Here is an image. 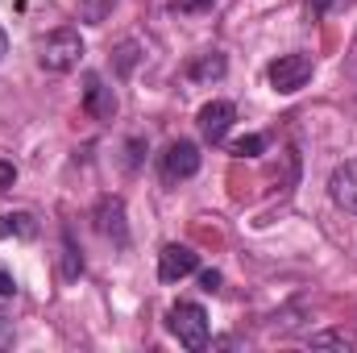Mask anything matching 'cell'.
<instances>
[{
	"mask_svg": "<svg viewBox=\"0 0 357 353\" xmlns=\"http://www.w3.org/2000/svg\"><path fill=\"white\" fill-rule=\"evenodd\" d=\"M216 287H220V274H216V270H208V274H204V291H216Z\"/></svg>",
	"mask_w": 357,
	"mask_h": 353,
	"instance_id": "obj_20",
	"label": "cell"
},
{
	"mask_svg": "<svg viewBox=\"0 0 357 353\" xmlns=\"http://www.w3.org/2000/svg\"><path fill=\"white\" fill-rule=\"evenodd\" d=\"M13 179H17V167H13V163H0V191L13 187Z\"/></svg>",
	"mask_w": 357,
	"mask_h": 353,
	"instance_id": "obj_19",
	"label": "cell"
},
{
	"mask_svg": "<svg viewBox=\"0 0 357 353\" xmlns=\"http://www.w3.org/2000/svg\"><path fill=\"white\" fill-rule=\"evenodd\" d=\"M8 54V38H4V29H0V59Z\"/></svg>",
	"mask_w": 357,
	"mask_h": 353,
	"instance_id": "obj_21",
	"label": "cell"
},
{
	"mask_svg": "<svg viewBox=\"0 0 357 353\" xmlns=\"http://www.w3.org/2000/svg\"><path fill=\"white\" fill-rule=\"evenodd\" d=\"M63 254H67V270H63V274H67V278H79V274H84V258L75 254V241H71V233L63 237Z\"/></svg>",
	"mask_w": 357,
	"mask_h": 353,
	"instance_id": "obj_15",
	"label": "cell"
},
{
	"mask_svg": "<svg viewBox=\"0 0 357 353\" xmlns=\"http://www.w3.org/2000/svg\"><path fill=\"white\" fill-rule=\"evenodd\" d=\"M13 295H17V278L0 266V299H13Z\"/></svg>",
	"mask_w": 357,
	"mask_h": 353,
	"instance_id": "obj_18",
	"label": "cell"
},
{
	"mask_svg": "<svg viewBox=\"0 0 357 353\" xmlns=\"http://www.w3.org/2000/svg\"><path fill=\"white\" fill-rule=\"evenodd\" d=\"M84 59V38L79 29H54L38 42V67L50 75H67L71 67H79Z\"/></svg>",
	"mask_w": 357,
	"mask_h": 353,
	"instance_id": "obj_1",
	"label": "cell"
},
{
	"mask_svg": "<svg viewBox=\"0 0 357 353\" xmlns=\"http://www.w3.org/2000/svg\"><path fill=\"white\" fill-rule=\"evenodd\" d=\"M307 345H312V350H357V337H354V333L333 329V333H312V337H307Z\"/></svg>",
	"mask_w": 357,
	"mask_h": 353,
	"instance_id": "obj_12",
	"label": "cell"
},
{
	"mask_svg": "<svg viewBox=\"0 0 357 353\" xmlns=\"http://www.w3.org/2000/svg\"><path fill=\"white\" fill-rule=\"evenodd\" d=\"M337 4H349V0H307V17H328Z\"/></svg>",
	"mask_w": 357,
	"mask_h": 353,
	"instance_id": "obj_17",
	"label": "cell"
},
{
	"mask_svg": "<svg viewBox=\"0 0 357 353\" xmlns=\"http://www.w3.org/2000/svg\"><path fill=\"white\" fill-rule=\"evenodd\" d=\"M199 133H204V142H212V146H220L225 137H229V129H233V121H237V108H233V100H212V104H204L199 108Z\"/></svg>",
	"mask_w": 357,
	"mask_h": 353,
	"instance_id": "obj_5",
	"label": "cell"
},
{
	"mask_svg": "<svg viewBox=\"0 0 357 353\" xmlns=\"http://www.w3.org/2000/svg\"><path fill=\"white\" fill-rule=\"evenodd\" d=\"M312 59L307 54H278L274 63L266 67V80L274 91H282V96H291V91H299L307 80H312Z\"/></svg>",
	"mask_w": 357,
	"mask_h": 353,
	"instance_id": "obj_3",
	"label": "cell"
},
{
	"mask_svg": "<svg viewBox=\"0 0 357 353\" xmlns=\"http://www.w3.org/2000/svg\"><path fill=\"white\" fill-rule=\"evenodd\" d=\"M158 171H162V183H183L199 171V146L195 142H171L158 158Z\"/></svg>",
	"mask_w": 357,
	"mask_h": 353,
	"instance_id": "obj_4",
	"label": "cell"
},
{
	"mask_svg": "<svg viewBox=\"0 0 357 353\" xmlns=\"http://www.w3.org/2000/svg\"><path fill=\"white\" fill-rule=\"evenodd\" d=\"M216 0H171V8L175 13H208Z\"/></svg>",
	"mask_w": 357,
	"mask_h": 353,
	"instance_id": "obj_16",
	"label": "cell"
},
{
	"mask_svg": "<svg viewBox=\"0 0 357 353\" xmlns=\"http://www.w3.org/2000/svg\"><path fill=\"white\" fill-rule=\"evenodd\" d=\"M84 108H88L91 121H112L116 117V91L108 88L96 71L84 75Z\"/></svg>",
	"mask_w": 357,
	"mask_h": 353,
	"instance_id": "obj_7",
	"label": "cell"
},
{
	"mask_svg": "<svg viewBox=\"0 0 357 353\" xmlns=\"http://www.w3.org/2000/svg\"><path fill=\"white\" fill-rule=\"evenodd\" d=\"M112 8H116V0H79V17H84L88 25H100Z\"/></svg>",
	"mask_w": 357,
	"mask_h": 353,
	"instance_id": "obj_14",
	"label": "cell"
},
{
	"mask_svg": "<svg viewBox=\"0 0 357 353\" xmlns=\"http://www.w3.org/2000/svg\"><path fill=\"white\" fill-rule=\"evenodd\" d=\"M225 71H229V59H225L220 50H204V54H195V59L187 63V75H191L195 84H212V80H225Z\"/></svg>",
	"mask_w": 357,
	"mask_h": 353,
	"instance_id": "obj_10",
	"label": "cell"
},
{
	"mask_svg": "<svg viewBox=\"0 0 357 353\" xmlns=\"http://www.w3.org/2000/svg\"><path fill=\"white\" fill-rule=\"evenodd\" d=\"M262 150H266V137H262V133H250V137H237V142L229 146V154H233V158H258Z\"/></svg>",
	"mask_w": 357,
	"mask_h": 353,
	"instance_id": "obj_13",
	"label": "cell"
},
{
	"mask_svg": "<svg viewBox=\"0 0 357 353\" xmlns=\"http://www.w3.org/2000/svg\"><path fill=\"white\" fill-rule=\"evenodd\" d=\"M96 229L104 237H112L116 246H129V229H125V204L116 195H104L96 204Z\"/></svg>",
	"mask_w": 357,
	"mask_h": 353,
	"instance_id": "obj_8",
	"label": "cell"
},
{
	"mask_svg": "<svg viewBox=\"0 0 357 353\" xmlns=\"http://www.w3.org/2000/svg\"><path fill=\"white\" fill-rule=\"evenodd\" d=\"M328 195H333L337 208H345V212L357 216V158L341 163V167L333 171V179H328Z\"/></svg>",
	"mask_w": 357,
	"mask_h": 353,
	"instance_id": "obj_9",
	"label": "cell"
},
{
	"mask_svg": "<svg viewBox=\"0 0 357 353\" xmlns=\"http://www.w3.org/2000/svg\"><path fill=\"white\" fill-rule=\"evenodd\" d=\"M199 270V254L191 250V246H162V254H158V278L162 283H178V278H187V274H195Z\"/></svg>",
	"mask_w": 357,
	"mask_h": 353,
	"instance_id": "obj_6",
	"label": "cell"
},
{
	"mask_svg": "<svg viewBox=\"0 0 357 353\" xmlns=\"http://www.w3.org/2000/svg\"><path fill=\"white\" fill-rule=\"evenodd\" d=\"M167 329L183 350H204L208 345V312L199 303H175L167 312Z\"/></svg>",
	"mask_w": 357,
	"mask_h": 353,
	"instance_id": "obj_2",
	"label": "cell"
},
{
	"mask_svg": "<svg viewBox=\"0 0 357 353\" xmlns=\"http://www.w3.org/2000/svg\"><path fill=\"white\" fill-rule=\"evenodd\" d=\"M0 237H38V220L29 216V212H8V216H0Z\"/></svg>",
	"mask_w": 357,
	"mask_h": 353,
	"instance_id": "obj_11",
	"label": "cell"
}]
</instances>
